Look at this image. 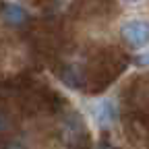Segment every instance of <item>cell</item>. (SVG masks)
I'll use <instances>...</instances> for the list:
<instances>
[{
  "instance_id": "obj_1",
  "label": "cell",
  "mask_w": 149,
  "mask_h": 149,
  "mask_svg": "<svg viewBox=\"0 0 149 149\" xmlns=\"http://www.w3.org/2000/svg\"><path fill=\"white\" fill-rule=\"evenodd\" d=\"M89 116L91 120L95 122V126L100 128H110L118 120V108H116V102L110 100V97H102V100H95L89 104Z\"/></svg>"
},
{
  "instance_id": "obj_2",
  "label": "cell",
  "mask_w": 149,
  "mask_h": 149,
  "mask_svg": "<svg viewBox=\"0 0 149 149\" xmlns=\"http://www.w3.org/2000/svg\"><path fill=\"white\" fill-rule=\"evenodd\" d=\"M122 40L133 46V48H143L149 44V21L145 19H130L120 27Z\"/></svg>"
},
{
  "instance_id": "obj_3",
  "label": "cell",
  "mask_w": 149,
  "mask_h": 149,
  "mask_svg": "<svg viewBox=\"0 0 149 149\" xmlns=\"http://www.w3.org/2000/svg\"><path fill=\"white\" fill-rule=\"evenodd\" d=\"M2 19L13 25V27H19V25H25L27 21V10L21 6V4H17V2H6L2 6Z\"/></svg>"
},
{
  "instance_id": "obj_4",
  "label": "cell",
  "mask_w": 149,
  "mask_h": 149,
  "mask_svg": "<svg viewBox=\"0 0 149 149\" xmlns=\"http://www.w3.org/2000/svg\"><path fill=\"white\" fill-rule=\"evenodd\" d=\"M133 62H135L137 66H141V68H147V66H149V50L139 52L135 58H133Z\"/></svg>"
},
{
  "instance_id": "obj_5",
  "label": "cell",
  "mask_w": 149,
  "mask_h": 149,
  "mask_svg": "<svg viewBox=\"0 0 149 149\" xmlns=\"http://www.w3.org/2000/svg\"><path fill=\"white\" fill-rule=\"evenodd\" d=\"M6 126H8V120H6V116H2V114H0V135H2L4 130H6Z\"/></svg>"
},
{
  "instance_id": "obj_6",
  "label": "cell",
  "mask_w": 149,
  "mask_h": 149,
  "mask_svg": "<svg viewBox=\"0 0 149 149\" xmlns=\"http://www.w3.org/2000/svg\"><path fill=\"white\" fill-rule=\"evenodd\" d=\"M120 2H124V4H135V2H139V0H120Z\"/></svg>"
}]
</instances>
